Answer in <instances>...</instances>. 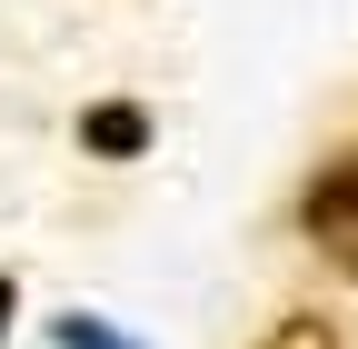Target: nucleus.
<instances>
[{"label":"nucleus","mask_w":358,"mask_h":349,"mask_svg":"<svg viewBox=\"0 0 358 349\" xmlns=\"http://www.w3.org/2000/svg\"><path fill=\"white\" fill-rule=\"evenodd\" d=\"M10 299H20V289H10V270H0V329H10Z\"/></svg>","instance_id":"nucleus-5"},{"label":"nucleus","mask_w":358,"mask_h":349,"mask_svg":"<svg viewBox=\"0 0 358 349\" xmlns=\"http://www.w3.org/2000/svg\"><path fill=\"white\" fill-rule=\"evenodd\" d=\"M308 240H319L338 270L358 280V160H338V170H319V180H308Z\"/></svg>","instance_id":"nucleus-1"},{"label":"nucleus","mask_w":358,"mask_h":349,"mask_svg":"<svg viewBox=\"0 0 358 349\" xmlns=\"http://www.w3.org/2000/svg\"><path fill=\"white\" fill-rule=\"evenodd\" d=\"M80 140L100 150V160H140V150H150V110H140V100H100V110L80 120Z\"/></svg>","instance_id":"nucleus-2"},{"label":"nucleus","mask_w":358,"mask_h":349,"mask_svg":"<svg viewBox=\"0 0 358 349\" xmlns=\"http://www.w3.org/2000/svg\"><path fill=\"white\" fill-rule=\"evenodd\" d=\"M259 349H338V329H329L319 310H289V320H279V329H268Z\"/></svg>","instance_id":"nucleus-4"},{"label":"nucleus","mask_w":358,"mask_h":349,"mask_svg":"<svg viewBox=\"0 0 358 349\" xmlns=\"http://www.w3.org/2000/svg\"><path fill=\"white\" fill-rule=\"evenodd\" d=\"M50 339H60V349H140L129 329H110V320H90V310H60V320H50Z\"/></svg>","instance_id":"nucleus-3"}]
</instances>
